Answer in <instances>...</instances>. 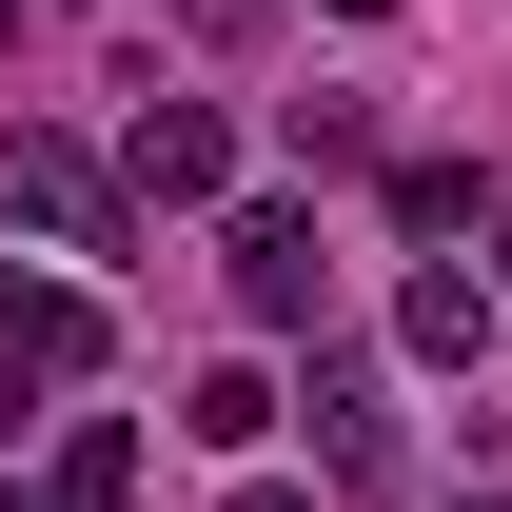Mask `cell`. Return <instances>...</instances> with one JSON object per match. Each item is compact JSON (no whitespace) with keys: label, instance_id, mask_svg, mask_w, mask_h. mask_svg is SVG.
Instances as JSON below:
<instances>
[{"label":"cell","instance_id":"6da1fadb","mask_svg":"<svg viewBox=\"0 0 512 512\" xmlns=\"http://www.w3.org/2000/svg\"><path fill=\"white\" fill-rule=\"evenodd\" d=\"M119 197H158V217L237 197V119H217V99H138L119 119Z\"/></svg>","mask_w":512,"mask_h":512},{"label":"cell","instance_id":"7a4b0ae2","mask_svg":"<svg viewBox=\"0 0 512 512\" xmlns=\"http://www.w3.org/2000/svg\"><path fill=\"white\" fill-rule=\"evenodd\" d=\"M237 316L256 335H296V316H335V256H316V217H296V197H237Z\"/></svg>","mask_w":512,"mask_h":512},{"label":"cell","instance_id":"3957f363","mask_svg":"<svg viewBox=\"0 0 512 512\" xmlns=\"http://www.w3.org/2000/svg\"><path fill=\"white\" fill-rule=\"evenodd\" d=\"M0 197H20V217H40L60 256H119V178H99L60 119H20V138H0Z\"/></svg>","mask_w":512,"mask_h":512},{"label":"cell","instance_id":"277c9868","mask_svg":"<svg viewBox=\"0 0 512 512\" xmlns=\"http://www.w3.org/2000/svg\"><path fill=\"white\" fill-rule=\"evenodd\" d=\"M0 375H99V296L79 276H0Z\"/></svg>","mask_w":512,"mask_h":512},{"label":"cell","instance_id":"5b68a950","mask_svg":"<svg viewBox=\"0 0 512 512\" xmlns=\"http://www.w3.org/2000/svg\"><path fill=\"white\" fill-rule=\"evenodd\" d=\"M316 434H335V473H394V394H375V355H316Z\"/></svg>","mask_w":512,"mask_h":512},{"label":"cell","instance_id":"8992f818","mask_svg":"<svg viewBox=\"0 0 512 512\" xmlns=\"http://www.w3.org/2000/svg\"><path fill=\"white\" fill-rule=\"evenodd\" d=\"M394 335H414L434 375H473V355H493V296H473V276H414V316H394Z\"/></svg>","mask_w":512,"mask_h":512},{"label":"cell","instance_id":"52a82bcc","mask_svg":"<svg viewBox=\"0 0 512 512\" xmlns=\"http://www.w3.org/2000/svg\"><path fill=\"white\" fill-rule=\"evenodd\" d=\"M60 493H79V512H119V493H138V434H119V414H79V434H60Z\"/></svg>","mask_w":512,"mask_h":512},{"label":"cell","instance_id":"ba28073f","mask_svg":"<svg viewBox=\"0 0 512 512\" xmlns=\"http://www.w3.org/2000/svg\"><path fill=\"white\" fill-rule=\"evenodd\" d=\"M178 20H197V40H237V20H256V0H178Z\"/></svg>","mask_w":512,"mask_h":512},{"label":"cell","instance_id":"9c48e42d","mask_svg":"<svg viewBox=\"0 0 512 512\" xmlns=\"http://www.w3.org/2000/svg\"><path fill=\"white\" fill-rule=\"evenodd\" d=\"M0 512H79V493H0Z\"/></svg>","mask_w":512,"mask_h":512},{"label":"cell","instance_id":"30bf717a","mask_svg":"<svg viewBox=\"0 0 512 512\" xmlns=\"http://www.w3.org/2000/svg\"><path fill=\"white\" fill-rule=\"evenodd\" d=\"M493 276H512V197H493Z\"/></svg>","mask_w":512,"mask_h":512},{"label":"cell","instance_id":"8fae6325","mask_svg":"<svg viewBox=\"0 0 512 512\" xmlns=\"http://www.w3.org/2000/svg\"><path fill=\"white\" fill-rule=\"evenodd\" d=\"M335 20H394V0H335Z\"/></svg>","mask_w":512,"mask_h":512},{"label":"cell","instance_id":"7c38bea8","mask_svg":"<svg viewBox=\"0 0 512 512\" xmlns=\"http://www.w3.org/2000/svg\"><path fill=\"white\" fill-rule=\"evenodd\" d=\"M453 512H473V493H453ZM493 512H512V493H493Z\"/></svg>","mask_w":512,"mask_h":512},{"label":"cell","instance_id":"4fadbf2b","mask_svg":"<svg viewBox=\"0 0 512 512\" xmlns=\"http://www.w3.org/2000/svg\"><path fill=\"white\" fill-rule=\"evenodd\" d=\"M0 20H20V0H0Z\"/></svg>","mask_w":512,"mask_h":512}]
</instances>
